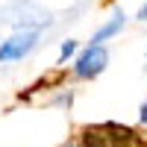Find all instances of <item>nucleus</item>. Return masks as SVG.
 Listing matches in <instances>:
<instances>
[{"label": "nucleus", "mask_w": 147, "mask_h": 147, "mask_svg": "<svg viewBox=\"0 0 147 147\" xmlns=\"http://www.w3.org/2000/svg\"><path fill=\"white\" fill-rule=\"evenodd\" d=\"M74 50H77V41H65V44H62V50H59V62H65V59H68Z\"/></svg>", "instance_id": "5"}, {"label": "nucleus", "mask_w": 147, "mask_h": 147, "mask_svg": "<svg viewBox=\"0 0 147 147\" xmlns=\"http://www.w3.org/2000/svg\"><path fill=\"white\" fill-rule=\"evenodd\" d=\"M0 21L12 24L18 30H44L50 24V12L41 9L38 3H32V0H15V3L0 9Z\"/></svg>", "instance_id": "1"}, {"label": "nucleus", "mask_w": 147, "mask_h": 147, "mask_svg": "<svg viewBox=\"0 0 147 147\" xmlns=\"http://www.w3.org/2000/svg\"><path fill=\"white\" fill-rule=\"evenodd\" d=\"M35 44H38V30H18L12 38H6L3 44H0V62L24 59Z\"/></svg>", "instance_id": "2"}, {"label": "nucleus", "mask_w": 147, "mask_h": 147, "mask_svg": "<svg viewBox=\"0 0 147 147\" xmlns=\"http://www.w3.org/2000/svg\"><path fill=\"white\" fill-rule=\"evenodd\" d=\"M121 27H124V12L118 9V12H115V18L109 21V24H103V27H100V30L94 32L91 44H103L106 38H112V35H118V32H121Z\"/></svg>", "instance_id": "4"}, {"label": "nucleus", "mask_w": 147, "mask_h": 147, "mask_svg": "<svg viewBox=\"0 0 147 147\" xmlns=\"http://www.w3.org/2000/svg\"><path fill=\"white\" fill-rule=\"evenodd\" d=\"M138 21H147V3H144V6L138 9Z\"/></svg>", "instance_id": "7"}, {"label": "nucleus", "mask_w": 147, "mask_h": 147, "mask_svg": "<svg viewBox=\"0 0 147 147\" xmlns=\"http://www.w3.org/2000/svg\"><path fill=\"white\" fill-rule=\"evenodd\" d=\"M138 118H141V124H147V103L141 106V112H138Z\"/></svg>", "instance_id": "6"}, {"label": "nucleus", "mask_w": 147, "mask_h": 147, "mask_svg": "<svg viewBox=\"0 0 147 147\" xmlns=\"http://www.w3.org/2000/svg\"><path fill=\"white\" fill-rule=\"evenodd\" d=\"M106 65H109V53H106V47H103V44H91L88 50L77 59L74 74H77L80 80H94L97 74H103Z\"/></svg>", "instance_id": "3"}]
</instances>
